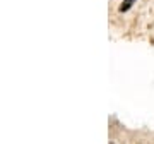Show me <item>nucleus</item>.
<instances>
[{
	"mask_svg": "<svg viewBox=\"0 0 154 144\" xmlns=\"http://www.w3.org/2000/svg\"><path fill=\"white\" fill-rule=\"evenodd\" d=\"M134 4H135V0H123V2H122V5H120V9H118V11H120V12H127V11H128V9H130V7L134 5Z\"/></svg>",
	"mask_w": 154,
	"mask_h": 144,
	"instance_id": "obj_1",
	"label": "nucleus"
},
{
	"mask_svg": "<svg viewBox=\"0 0 154 144\" xmlns=\"http://www.w3.org/2000/svg\"><path fill=\"white\" fill-rule=\"evenodd\" d=\"M111 144H113V142H111Z\"/></svg>",
	"mask_w": 154,
	"mask_h": 144,
	"instance_id": "obj_2",
	"label": "nucleus"
}]
</instances>
